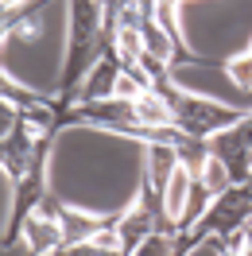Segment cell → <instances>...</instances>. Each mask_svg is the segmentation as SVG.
<instances>
[{
	"instance_id": "obj_1",
	"label": "cell",
	"mask_w": 252,
	"mask_h": 256,
	"mask_svg": "<svg viewBox=\"0 0 252 256\" xmlns=\"http://www.w3.org/2000/svg\"><path fill=\"white\" fill-rule=\"evenodd\" d=\"M171 112H174V124L182 128L186 136H210V132H218V128L229 120L221 109L206 105L202 97H174Z\"/></svg>"
},
{
	"instance_id": "obj_2",
	"label": "cell",
	"mask_w": 252,
	"mask_h": 256,
	"mask_svg": "<svg viewBox=\"0 0 252 256\" xmlns=\"http://www.w3.org/2000/svg\"><path fill=\"white\" fill-rule=\"evenodd\" d=\"M24 237H28V252L47 256V252L58 248V240L66 237V229H62V222H54L43 206H35L32 214H28V222H24Z\"/></svg>"
},
{
	"instance_id": "obj_3",
	"label": "cell",
	"mask_w": 252,
	"mask_h": 256,
	"mask_svg": "<svg viewBox=\"0 0 252 256\" xmlns=\"http://www.w3.org/2000/svg\"><path fill=\"white\" fill-rule=\"evenodd\" d=\"M152 233V218L144 214V210H132L124 222H116V237H120V252L132 256L136 248L144 244V237Z\"/></svg>"
},
{
	"instance_id": "obj_4",
	"label": "cell",
	"mask_w": 252,
	"mask_h": 256,
	"mask_svg": "<svg viewBox=\"0 0 252 256\" xmlns=\"http://www.w3.org/2000/svg\"><path fill=\"white\" fill-rule=\"evenodd\" d=\"M186 206H190V175H186V167H174L171 182H167V190H163V214H167L171 222H178Z\"/></svg>"
},
{
	"instance_id": "obj_5",
	"label": "cell",
	"mask_w": 252,
	"mask_h": 256,
	"mask_svg": "<svg viewBox=\"0 0 252 256\" xmlns=\"http://www.w3.org/2000/svg\"><path fill=\"white\" fill-rule=\"evenodd\" d=\"M202 186L214 198H221L229 190V167H225V160H218V156H206L202 160Z\"/></svg>"
},
{
	"instance_id": "obj_6",
	"label": "cell",
	"mask_w": 252,
	"mask_h": 256,
	"mask_svg": "<svg viewBox=\"0 0 252 256\" xmlns=\"http://www.w3.org/2000/svg\"><path fill=\"white\" fill-rule=\"evenodd\" d=\"M70 256H120V252H116V248H105V244H97V240H82Z\"/></svg>"
},
{
	"instance_id": "obj_7",
	"label": "cell",
	"mask_w": 252,
	"mask_h": 256,
	"mask_svg": "<svg viewBox=\"0 0 252 256\" xmlns=\"http://www.w3.org/2000/svg\"><path fill=\"white\" fill-rule=\"evenodd\" d=\"M229 74H233V82L248 86V82H252V54H248V58H240V62H233V66H229Z\"/></svg>"
},
{
	"instance_id": "obj_8",
	"label": "cell",
	"mask_w": 252,
	"mask_h": 256,
	"mask_svg": "<svg viewBox=\"0 0 252 256\" xmlns=\"http://www.w3.org/2000/svg\"><path fill=\"white\" fill-rule=\"evenodd\" d=\"M171 248H167V240H148V244H140L132 256H167Z\"/></svg>"
},
{
	"instance_id": "obj_9",
	"label": "cell",
	"mask_w": 252,
	"mask_h": 256,
	"mask_svg": "<svg viewBox=\"0 0 252 256\" xmlns=\"http://www.w3.org/2000/svg\"><path fill=\"white\" fill-rule=\"evenodd\" d=\"M244 244H248V248H244V256H252V225L244 229Z\"/></svg>"
},
{
	"instance_id": "obj_10",
	"label": "cell",
	"mask_w": 252,
	"mask_h": 256,
	"mask_svg": "<svg viewBox=\"0 0 252 256\" xmlns=\"http://www.w3.org/2000/svg\"><path fill=\"white\" fill-rule=\"evenodd\" d=\"M20 4H24V0H4V8H20Z\"/></svg>"
}]
</instances>
